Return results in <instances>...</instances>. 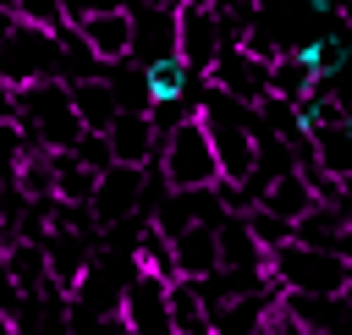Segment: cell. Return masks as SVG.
<instances>
[{"instance_id":"6da1fadb","label":"cell","mask_w":352,"mask_h":335,"mask_svg":"<svg viewBox=\"0 0 352 335\" xmlns=\"http://www.w3.org/2000/svg\"><path fill=\"white\" fill-rule=\"evenodd\" d=\"M264 275L280 286V291H314V297H346V280H352V264L346 253H330V247H308V242H280L264 253Z\"/></svg>"},{"instance_id":"7a4b0ae2","label":"cell","mask_w":352,"mask_h":335,"mask_svg":"<svg viewBox=\"0 0 352 335\" xmlns=\"http://www.w3.org/2000/svg\"><path fill=\"white\" fill-rule=\"evenodd\" d=\"M16 132L28 148H72L82 121L72 115V99H66V82L60 77H38V82H22L16 88Z\"/></svg>"},{"instance_id":"3957f363","label":"cell","mask_w":352,"mask_h":335,"mask_svg":"<svg viewBox=\"0 0 352 335\" xmlns=\"http://www.w3.org/2000/svg\"><path fill=\"white\" fill-rule=\"evenodd\" d=\"M170 192H198V187H214L220 170H214V154H209V137H204V121L187 115L182 126H170L165 137H154V165H148Z\"/></svg>"},{"instance_id":"277c9868","label":"cell","mask_w":352,"mask_h":335,"mask_svg":"<svg viewBox=\"0 0 352 335\" xmlns=\"http://www.w3.org/2000/svg\"><path fill=\"white\" fill-rule=\"evenodd\" d=\"M38 77H60L55 33L33 27V22H6V33H0V82L22 88V82H38Z\"/></svg>"},{"instance_id":"5b68a950","label":"cell","mask_w":352,"mask_h":335,"mask_svg":"<svg viewBox=\"0 0 352 335\" xmlns=\"http://www.w3.org/2000/svg\"><path fill=\"white\" fill-rule=\"evenodd\" d=\"M220 44H236L231 22L209 5V0H176V55L187 60V71H209V60L220 55Z\"/></svg>"},{"instance_id":"8992f818","label":"cell","mask_w":352,"mask_h":335,"mask_svg":"<svg viewBox=\"0 0 352 335\" xmlns=\"http://www.w3.org/2000/svg\"><path fill=\"white\" fill-rule=\"evenodd\" d=\"M143 165H104L99 176H94V198H88V214H94V225L104 231V225H126V220H143Z\"/></svg>"},{"instance_id":"52a82bcc","label":"cell","mask_w":352,"mask_h":335,"mask_svg":"<svg viewBox=\"0 0 352 335\" xmlns=\"http://www.w3.org/2000/svg\"><path fill=\"white\" fill-rule=\"evenodd\" d=\"M204 77H209L214 93H226L236 104H258L270 93V60L253 55V49H242V44H220V55L209 60Z\"/></svg>"},{"instance_id":"ba28073f","label":"cell","mask_w":352,"mask_h":335,"mask_svg":"<svg viewBox=\"0 0 352 335\" xmlns=\"http://www.w3.org/2000/svg\"><path fill=\"white\" fill-rule=\"evenodd\" d=\"M126 335H176L170 330V308H165V280L148 275V269H132V280L121 286V302H116Z\"/></svg>"},{"instance_id":"9c48e42d","label":"cell","mask_w":352,"mask_h":335,"mask_svg":"<svg viewBox=\"0 0 352 335\" xmlns=\"http://www.w3.org/2000/svg\"><path fill=\"white\" fill-rule=\"evenodd\" d=\"M38 247H44V275H50L60 291H72V286H77V275L88 269L94 247H99V231H66V225H44Z\"/></svg>"},{"instance_id":"30bf717a","label":"cell","mask_w":352,"mask_h":335,"mask_svg":"<svg viewBox=\"0 0 352 335\" xmlns=\"http://www.w3.org/2000/svg\"><path fill=\"white\" fill-rule=\"evenodd\" d=\"M132 16V55L138 60H160L176 55V11L170 5H148V0H121Z\"/></svg>"},{"instance_id":"8fae6325","label":"cell","mask_w":352,"mask_h":335,"mask_svg":"<svg viewBox=\"0 0 352 335\" xmlns=\"http://www.w3.org/2000/svg\"><path fill=\"white\" fill-rule=\"evenodd\" d=\"M77 38L94 49L99 66L132 60V16H126V5H121V11H99V16H82V22H77Z\"/></svg>"},{"instance_id":"7c38bea8","label":"cell","mask_w":352,"mask_h":335,"mask_svg":"<svg viewBox=\"0 0 352 335\" xmlns=\"http://www.w3.org/2000/svg\"><path fill=\"white\" fill-rule=\"evenodd\" d=\"M292 242H308V247H330V253H346L352 242V225H346V203H308L297 220H292Z\"/></svg>"},{"instance_id":"4fadbf2b","label":"cell","mask_w":352,"mask_h":335,"mask_svg":"<svg viewBox=\"0 0 352 335\" xmlns=\"http://www.w3.org/2000/svg\"><path fill=\"white\" fill-rule=\"evenodd\" d=\"M104 143L116 165H143V170L154 165V126L138 110H116V121L104 126Z\"/></svg>"},{"instance_id":"5bb4252c","label":"cell","mask_w":352,"mask_h":335,"mask_svg":"<svg viewBox=\"0 0 352 335\" xmlns=\"http://www.w3.org/2000/svg\"><path fill=\"white\" fill-rule=\"evenodd\" d=\"M214 264H220L214 225H182V231L170 236V269H176L182 280H204Z\"/></svg>"},{"instance_id":"9a60e30c","label":"cell","mask_w":352,"mask_h":335,"mask_svg":"<svg viewBox=\"0 0 352 335\" xmlns=\"http://www.w3.org/2000/svg\"><path fill=\"white\" fill-rule=\"evenodd\" d=\"M66 99H72V115L82 121V132H104L116 121V99L104 88V77H77L66 82Z\"/></svg>"},{"instance_id":"2e32d148","label":"cell","mask_w":352,"mask_h":335,"mask_svg":"<svg viewBox=\"0 0 352 335\" xmlns=\"http://www.w3.org/2000/svg\"><path fill=\"white\" fill-rule=\"evenodd\" d=\"M143 82H148V99H198V71H187L182 55H160V60H143Z\"/></svg>"},{"instance_id":"e0dca14e","label":"cell","mask_w":352,"mask_h":335,"mask_svg":"<svg viewBox=\"0 0 352 335\" xmlns=\"http://www.w3.org/2000/svg\"><path fill=\"white\" fill-rule=\"evenodd\" d=\"M308 148H314V165H319L324 176H341V181H346V170H352V126H346V121L314 126V132H308Z\"/></svg>"},{"instance_id":"ac0fdd59","label":"cell","mask_w":352,"mask_h":335,"mask_svg":"<svg viewBox=\"0 0 352 335\" xmlns=\"http://www.w3.org/2000/svg\"><path fill=\"white\" fill-rule=\"evenodd\" d=\"M0 269H6V280L28 297V291H38L50 275H44V247L33 242V236H11L6 242V258H0Z\"/></svg>"},{"instance_id":"d6986e66","label":"cell","mask_w":352,"mask_h":335,"mask_svg":"<svg viewBox=\"0 0 352 335\" xmlns=\"http://www.w3.org/2000/svg\"><path fill=\"white\" fill-rule=\"evenodd\" d=\"M165 308H170V330L176 335H209V308H204L192 280H182V275L165 280Z\"/></svg>"},{"instance_id":"ffe728a7","label":"cell","mask_w":352,"mask_h":335,"mask_svg":"<svg viewBox=\"0 0 352 335\" xmlns=\"http://www.w3.org/2000/svg\"><path fill=\"white\" fill-rule=\"evenodd\" d=\"M258 203H264L270 214H280V220H297V214L314 203V187L302 181V170H280V176H270V181L258 187Z\"/></svg>"},{"instance_id":"44dd1931","label":"cell","mask_w":352,"mask_h":335,"mask_svg":"<svg viewBox=\"0 0 352 335\" xmlns=\"http://www.w3.org/2000/svg\"><path fill=\"white\" fill-rule=\"evenodd\" d=\"M308 88H314L308 60H302L297 49H275V55H270V93H280V99H302Z\"/></svg>"},{"instance_id":"7402d4cb","label":"cell","mask_w":352,"mask_h":335,"mask_svg":"<svg viewBox=\"0 0 352 335\" xmlns=\"http://www.w3.org/2000/svg\"><path fill=\"white\" fill-rule=\"evenodd\" d=\"M297 55L308 60V71H314V77H336V71H341V60H346V44H341V33H319V38H314V44H302Z\"/></svg>"},{"instance_id":"603a6c76","label":"cell","mask_w":352,"mask_h":335,"mask_svg":"<svg viewBox=\"0 0 352 335\" xmlns=\"http://www.w3.org/2000/svg\"><path fill=\"white\" fill-rule=\"evenodd\" d=\"M242 225H248V236L270 253V247H280L286 236H292V220H280V214H270L264 203H253V209H242Z\"/></svg>"},{"instance_id":"cb8c5ba5","label":"cell","mask_w":352,"mask_h":335,"mask_svg":"<svg viewBox=\"0 0 352 335\" xmlns=\"http://www.w3.org/2000/svg\"><path fill=\"white\" fill-rule=\"evenodd\" d=\"M187 115H198V99H187V93H182V99H148V110H143V121L154 126V137H165V132L182 126Z\"/></svg>"},{"instance_id":"d4e9b609","label":"cell","mask_w":352,"mask_h":335,"mask_svg":"<svg viewBox=\"0 0 352 335\" xmlns=\"http://www.w3.org/2000/svg\"><path fill=\"white\" fill-rule=\"evenodd\" d=\"M0 5H6L11 22H33V27H50V33L66 27L60 22V0H0Z\"/></svg>"},{"instance_id":"484cf974","label":"cell","mask_w":352,"mask_h":335,"mask_svg":"<svg viewBox=\"0 0 352 335\" xmlns=\"http://www.w3.org/2000/svg\"><path fill=\"white\" fill-rule=\"evenodd\" d=\"M66 154H72L77 165H88L94 176H99V170L110 165V143H104V132H77V143H72Z\"/></svg>"},{"instance_id":"4316f807","label":"cell","mask_w":352,"mask_h":335,"mask_svg":"<svg viewBox=\"0 0 352 335\" xmlns=\"http://www.w3.org/2000/svg\"><path fill=\"white\" fill-rule=\"evenodd\" d=\"M99 11H121V0H60V22L77 27L82 16H99Z\"/></svg>"},{"instance_id":"83f0119b","label":"cell","mask_w":352,"mask_h":335,"mask_svg":"<svg viewBox=\"0 0 352 335\" xmlns=\"http://www.w3.org/2000/svg\"><path fill=\"white\" fill-rule=\"evenodd\" d=\"M0 121H16V88L0 82Z\"/></svg>"},{"instance_id":"f1b7e54d","label":"cell","mask_w":352,"mask_h":335,"mask_svg":"<svg viewBox=\"0 0 352 335\" xmlns=\"http://www.w3.org/2000/svg\"><path fill=\"white\" fill-rule=\"evenodd\" d=\"M0 335H16V324H11V313H0Z\"/></svg>"},{"instance_id":"f546056e","label":"cell","mask_w":352,"mask_h":335,"mask_svg":"<svg viewBox=\"0 0 352 335\" xmlns=\"http://www.w3.org/2000/svg\"><path fill=\"white\" fill-rule=\"evenodd\" d=\"M330 5H336V0H308V11H330Z\"/></svg>"},{"instance_id":"4dcf8cb0","label":"cell","mask_w":352,"mask_h":335,"mask_svg":"<svg viewBox=\"0 0 352 335\" xmlns=\"http://www.w3.org/2000/svg\"><path fill=\"white\" fill-rule=\"evenodd\" d=\"M6 22H11V16H0V33H6Z\"/></svg>"}]
</instances>
